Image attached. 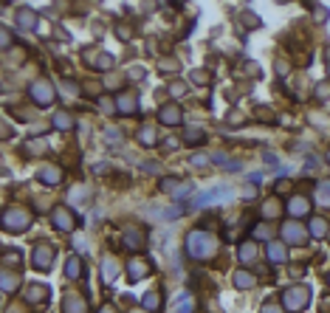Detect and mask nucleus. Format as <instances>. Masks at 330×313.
Listing matches in <instances>:
<instances>
[{"label": "nucleus", "instance_id": "obj_1", "mask_svg": "<svg viewBox=\"0 0 330 313\" xmlns=\"http://www.w3.org/2000/svg\"><path fill=\"white\" fill-rule=\"evenodd\" d=\"M212 243H214V240L209 237V234L195 232V234H189V237H186V251L195 254V257H206V254L212 251Z\"/></svg>", "mask_w": 330, "mask_h": 313}, {"label": "nucleus", "instance_id": "obj_2", "mask_svg": "<svg viewBox=\"0 0 330 313\" xmlns=\"http://www.w3.org/2000/svg\"><path fill=\"white\" fill-rule=\"evenodd\" d=\"M319 201H322V203H327V206H330V184L319 186Z\"/></svg>", "mask_w": 330, "mask_h": 313}]
</instances>
